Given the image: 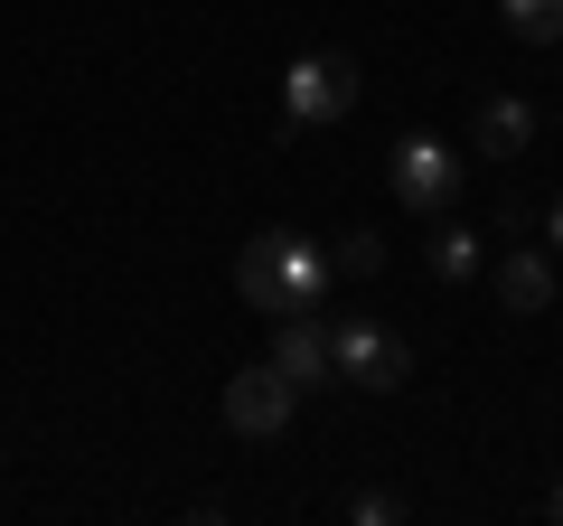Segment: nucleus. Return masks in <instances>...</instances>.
Segmentation results:
<instances>
[{
    "instance_id": "obj_4",
    "label": "nucleus",
    "mask_w": 563,
    "mask_h": 526,
    "mask_svg": "<svg viewBox=\"0 0 563 526\" xmlns=\"http://www.w3.org/2000/svg\"><path fill=\"white\" fill-rule=\"evenodd\" d=\"M291 405H301V385L282 376L273 358H263V366H235V385H225V424H235L244 442H273V432L291 424Z\"/></svg>"
},
{
    "instance_id": "obj_1",
    "label": "nucleus",
    "mask_w": 563,
    "mask_h": 526,
    "mask_svg": "<svg viewBox=\"0 0 563 526\" xmlns=\"http://www.w3.org/2000/svg\"><path fill=\"white\" fill-rule=\"evenodd\" d=\"M329 376L366 385V395H395V385L413 376V348H404L385 320H339L329 329Z\"/></svg>"
},
{
    "instance_id": "obj_15",
    "label": "nucleus",
    "mask_w": 563,
    "mask_h": 526,
    "mask_svg": "<svg viewBox=\"0 0 563 526\" xmlns=\"http://www.w3.org/2000/svg\"><path fill=\"white\" fill-rule=\"evenodd\" d=\"M544 517H563V480H554V489H544Z\"/></svg>"
},
{
    "instance_id": "obj_8",
    "label": "nucleus",
    "mask_w": 563,
    "mask_h": 526,
    "mask_svg": "<svg viewBox=\"0 0 563 526\" xmlns=\"http://www.w3.org/2000/svg\"><path fill=\"white\" fill-rule=\"evenodd\" d=\"M235 292H244V310H263V320L282 310V235H254L235 254Z\"/></svg>"
},
{
    "instance_id": "obj_11",
    "label": "nucleus",
    "mask_w": 563,
    "mask_h": 526,
    "mask_svg": "<svg viewBox=\"0 0 563 526\" xmlns=\"http://www.w3.org/2000/svg\"><path fill=\"white\" fill-rule=\"evenodd\" d=\"M507 29H517L526 47H554L563 39V0H507Z\"/></svg>"
},
{
    "instance_id": "obj_3",
    "label": "nucleus",
    "mask_w": 563,
    "mask_h": 526,
    "mask_svg": "<svg viewBox=\"0 0 563 526\" xmlns=\"http://www.w3.org/2000/svg\"><path fill=\"white\" fill-rule=\"evenodd\" d=\"M339 113H357V57L320 47L282 76V122H339Z\"/></svg>"
},
{
    "instance_id": "obj_10",
    "label": "nucleus",
    "mask_w": 563,
    "mask_h": 526,
    "mask_svg": "<svg viewBox=\"0 0 563 526\" xmlns=\"http://www.w3.org/2000/svg\"><path fill=\"white\" fill-rule=\"evenodd\" d=\"M479 273V235L470 226H432V283H470Z\"/></svg>"
},
{
    "instance_id": "obj_6",
    "label": "nucleus",
    "mask_w": 563,
    "mask_h": 526,
    "mask_svg": "<svg viewBox=\"0 0 563 526\" xmlns=\"http://www.w3.org/2000/svg\"><path fill=\"white\" fill-rule=\"evenodd\" d=\"M470 142H479V161H526V151H536V103L488 95L479 122H470Z\"/></svg>"
},
{
    "instance_id": "obj_13",
    "label": "nucleus",
    "mask_w": 563,
    "mask_h": 526,
    "mask_svg": "<svg viewBox=\"0 0 563 526\" xmlns=\"http://www.w3.org/2000/svg\"><path fill=\"white\" fill-rule=\"evenodd\" d=\"M347 517H357V526H395L404 498H395V489H357V498H347Z\"/></svg>"
},
{
    "instance_id": "obj_14",
    "label": "nucleus",
    "mask_w": 563,
    "mask_h": 526,
    "mask_svg": "<svg viewBox=\"0 0 563 526\" xmlns=\"http://www.w3.org/2000/svg\"><path fill=\"white\" fill-rule=\"evenodd\" d=\"M544 244H554V254H563V198L544 207Z\"/></svg>"
},
{
    "instance_id": "obj_7",
    "label": "nucleus",
    "mask_w": 563,
    "mask_h": 526,
    "mask_svg": "<svg viewBox=\"0 0 563 526\" xmlns=\"http://www.w3.org/2000/svg\"><path fill=\"white\" fill-rule=\"evenodd\" d=\"M273 235H282V310H310L329 292V254L310 235H291V226H273Z\"/></svg>"
},
{
    "instance_id": "obj_12",
    "label": "nucleus",
    "mask_w": 563,
    "mask_h": 526,
    "mask_svg": "<svg viewBox=\"0 0 563 526\" xmlns=\"http://www.w3.org/2000/svg\"><path fill=\"white\" fill-rule=\"evenodd\" d=\"M329 273H347V283H366V273H385V244L366 235V226H347V235L329 244Z\"/></svg>"
},
{
    "instance_id": "obj_2",
    "label": "nucleus",
    "mask_w": 563,
    "mask_h": 526,
    "mask_svg": "<svg viewBox=\"0 0 563 526\" xmlns=\"http://www.w3.org/2000/svg\"><path fill=\"white\" fill-rule=\"evenodd\" d=\"M385 179H395V198L413 207V217H442L451 188H461V151H451L442 132H404V142L385 151Z\"/></svg>"
},
{
    "instance_id": "obj_9",
    "label": "nucleus",
    "mask_w": 563,
    "mask_h": 526,
    "mask_svg": "<svg viewBox=\"0 0 563 526\" xmlns=\"http://www.w3.org/2000/svg\"><path fill=\"white\" fill-rule=\"evenodd\" d=\"M498 302L517 310V320L554 310V263H544V254H507V263H498Z\"/></svg>"
},
{
    "instance_id": "obj_5",
    "label": "nucleus",
    "mask_w": 563,
    "mask_h": 526,
    "mask_svg": "<svg viewBox=\"0 0 563 526\" xmlns=\"http://www.w3.org/2000/svg\"><path fill=\"white\" fill-rule=\"evenodd\" d=\"M273 366L291 385H329V329H320V310H273Z\"/></svg>"
}]
</instances>
